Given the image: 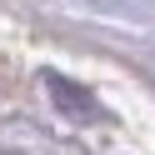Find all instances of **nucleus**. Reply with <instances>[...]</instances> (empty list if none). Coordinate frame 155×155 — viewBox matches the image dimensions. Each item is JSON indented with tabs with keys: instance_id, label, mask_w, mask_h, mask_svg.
I'll use <instances>...</instances> for the list:
<instances>
[{
	"instance_id": "obj_1",
	"label": "nucleus",
	"mask_w": 155,
	"mask_h": 155,
	"mask_svg": "<svg viewBox=\"0 0 155 155\" xmlns=\"http://www.w3.org/2000/svg\"><path fill=\"white\" fill-rule=\"evenodd\" d=\"M45 90H50L55 110H60L65 120H75V125H90L95 115H100V105H95V95L85 90V85L65 80V75H45Z\"/></svg>"
}]
</instances>
